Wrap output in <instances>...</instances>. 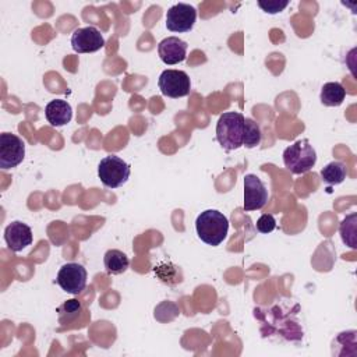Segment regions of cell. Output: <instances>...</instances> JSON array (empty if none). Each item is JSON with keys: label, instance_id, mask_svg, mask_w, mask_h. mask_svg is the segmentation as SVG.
Here are the masks:
<instances>
[{"label": "cell", "instance_id": "3", "mask_svg": "<svg viewBox=\"0 0 357 357\" xmlns=\"http://www.w3.org/2000/svg\"><path fill=\"white\" fill-rule=\"evenodd\" d=\"M283 163L293 174H303L317 163V152L308 139H298L283 151Z\"/></svg>", "mask_w": 357, "mask_h": 357}, {"label": "cell", "instance_id": "4", "mask_svg": "<svg viewBox=\"0 0 357 357\" xmlns=\"http://www.w3.org/2000/svg\"><path fill=\"white\" fill-rule=\"evenodd\" d=\"M130 165L116 155L105 156L98 165V177L109 188L121 187L130 177Z\"/></svg>", "mask_w": 357, "mask_h": 357}, {"label": "cell", "instance_id": "21", "mask_svg": "<svg viewBox=\"0 0 357 357\" xmlns=\"http://www.w3.org/2000/svg\"><path fill=\"white\" fill-rule=\"evenodd\" d=\"M258 6L268 14H278L280 11H283L287 6L289 1H280V0H259Z\"/></svg>", "mask_w": 357, "mask_h": 357}, {"label": "cell", "instance_id": "6", "mask_svg": "<svg viewBox=\"0 0 357 357\" xmlns=\"http://www.w3.org/2000/svg\"><path fill=\"white\" fill-rule=\"evenodd\" d=\"M158 85L160 92L169 98H183L190 93L191 81L185 71L165 70L159 75Z\"/></svg>", "mask_w": 357, "mask_h": 357}, {"label": "cell", "instance_id": "22", "mask_svg": "<svg viewBox=\"0 0 357 357\" xmlns=\"http://www.w3.org/2000/svg\"><path fill=\"white\" fill-rule=\"evenodd\" d=\"M255 227H257V230H258L259 233L266 234V233H271L272 230H275V227H276V220H275L273 215H271V213H264V215H261L259 219L257 220Z\"/></svg>", "mask_w": 357, "mask_h": 357}, {"label": "cell", "instance_id": "16", "mask_svg": "<svg viewBox=\"0 0 357 357\" xmlns=\"http://www.w3.org/2000/svg\"><path fill=\"white\" fill-rule=\"evenodd\" d=\"M346 176H347L346 165L339 160H333L321 169V177L329 185H336L343 183Z\"/></svg>", "mask_w": 357, "mask_h": 357}, {"label": "cell", "instance_id": "12", "mask_svg": "<svg viewBox=\"0 0 357 357\" xmlns=\"http://www.w3.org/2000/svg\"><path fill=\"white\" fill-rule=\"evenodd\" d=\"M4 240L8 248L14 252H20L32 243V230L28 225L14 220L4 229Z\"/></svg>", "mask_w": 357, "mask_h": 357}, {"label": "cell", "instance_id": "9", "mask_svg": "<svg viewBox=\"0 0 357 357\" xmlns=\"http://www.w3.org/2000/svg\"><path fill=\"white\" fill-rule=\"evenodd\" d=\"M268 198H269L268 190L265 184L261 181V178L255 174H245L243 209L247 212L262 209L266 205Z\"/></svg>", "mask_w": 357, "mask_h": 357}, {"label": "cell", "instance_id": "18", "mask_svg": "<svg viewBox=\"0 0 357 357\" xmlns=\"http://www.w3.org/2000/svg\"><path fill=\"white\" fill-rule=\"evenodd\" d=\"M261 139H262V134H261L259 124L252 119H245L243 145L245 148H255L261 144Z\"/></svg>", "mask_w": 357, "mask_h": 357}, {"label": "cell", "instance_id": "15", "mask_svg": "<svg viewBox=\"0 0 357 357\" xmlns=\"http://www.w3.org/2000/svg\"><path fill=\"white\" fill-rule=\"evenodd\" d=\"M346 98V89L340 82H326L324 84L319 99L325 106H340Z\"/></svg>", "mask_w": 357, "mask_h": 357}, {"label": "cell", "instance_id": "5", "mask_svg": "<svg viewBox=\"0 0 357 357\" xmlns=\"http://www.w3.org/2000/svg\"><path fill=\"white\" fill-rule=\"evenodd\" d=\"M88 273L86 269L78 262L64 264L57 273V284L70 294H79L86 286Z\"/></svg>", "mask_w": 357, "mask_h": 357}, {"label": "cell", "instance_id": "20", "mask_svg": "<svg viewBox=\"0 0 357 357\" xmlns=\"http://www.w3.org/2000/svg\"><path fill=\"white\" fill-rule=\"evenodd\" d=\"M81 311H82V304H81V301H78L75 298L67 300L57 308L59 318H60L61 324H68V322L74 321L81 314Z\"/></svg>", "mask_w": 357, "mask_h": 357}, {"label": "cell", "instance_id": "10", "mask_svg": "<svg viewBox=\"0 0 357 357\" xmlns=\"http://www.w3.org/2000/svg\"><path fill=\"white\" fill-rule=\"evenodd\" d=\"M105 46V38L95 26L78 28L71 35V47L77 53H93Z\"/></svg>", "mask_w": 357, "mask_h": 357}, {"label": "cell", "instance_id": "11", "mask_svg": "<svg viewBox=\"0 0 357 357\" xmlns=\"http://www.w3.org/2000/svg\"><path fill=\"white\" fill-rule=\"evenodd\" d=\"M187 47V42H184L183 39L177 36H169L159 42L158 53L165 64L173 66L185 60Z\"/></svg>", "mask_w": 357, "mask_h": 357}, {"label": "cell", "instance_id": "17", "mask_svg": "<svg viewBox=\"0 0 357 357\" xmlns=\"http://www.w3.org/2000/svg\"><path fill=\"white\" fill-rule=\"evenodd\" d=\"M153 273L159 278L160 282L166 283V284H177L181 282V271L173 265L172 262H162L159 265H155L153 266Z\"/></svg>", "mask_w": 357, "mask_h": 357}, {"label": "cell", "instance_id": "14", "mask_svg": "<svg viewBox=\"0 0 357 357\" xmlns=\"http://www.w3.org/2000/svg\"><path fill=\"white\" fill-rule=\"evenodd\" d=\"M103 265L107 275H121L128 269L130 259L120 250H107L103 255Z\"/></svg>", "mask_w": 357, "mask_h": 357}, {"label": "cell", "instance_id": "13", "mask_svg": "<svg viewBox=\"0 0 357 357\" xmlns=\"http://www.w3.org/2000/svg\"><path fill=\"white\" fill-rule=\"evenodd\" d=\"M45 116L53 127H61L70 123L73 117V109L67 100L53 99L46 105Z\"/></svg>", "mask_w": 357, "mask_h": 357}, {"label": "cell", "instance_id": "7", "mask_svg": "<svg viewBox=\"0 0 357 357\" xmlns=\"http://www.w3.org/2000/svg\"><path fill=\"white\" fill-rule=\"evenodd\" d=\"M25 156L24 141L11 132L0 134V167L3 170L18 166Z\"/></svg>", "mask_w": 357, "mask_h": 357}, {"label": "cell", "instance_id": "2", "mask_svg": "<svg viewBox=\"0 0 357 357\" xmlns=\"http://www.w3.org/2000/svg\"><path fill=\"white\" fill-rule=\"evenodd\" d=\"M245 117L238 112L223 113L216 123V139L226 151L243 146Z\"/></svg>", "mask_w": 357, "mask_h": 357}, {"label": "cell", "instance_id": "1", "mask_svg": "<svg viewBox=\"0 0 357 357\" xmlns=\"http://www.w3.org/2000/svg\"><path fill=\"white\" fill-rule=\"evenodd\" d=\"M195 230L205 244L216 247L227 237L229 220L222 212L206 209L197 216Z\"/></svg>", "mask_w": 357, "mask_h": 357}, {"label": "cell", "instance_id": "19", "mask_svg": "<svg viewBox=\"0 0 357 357\" xmlns=\"http://www.w3.org/2000/svg\"><path fill=\"white\" fill-rule=\"evenodd\" d=\"M356 219H357V215L353 212L342 220L339 227L343 243L350 248H356Z\"/></svg>", "mask_w": 357, "mask_h": 357}, {"label": "cell", "instance_id": "8", "mask_svg": "<svg viewBox=\"0 0 357 357\" xmlns=\"http://www.w3.org/2000/svg\"><path fill=\"white\" fill-rule=\"evenodd\" d=\"M197 20L195 7L177 3L172 6L166 13V28L172 32H190Z\"/></svg>", "mask_w": 357, "mask_h": 357}]
</instances>
